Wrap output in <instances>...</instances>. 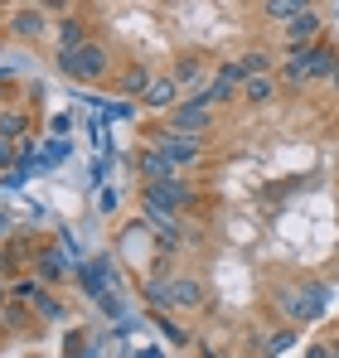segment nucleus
I'll return each mask as SVG.
<instances>
[{"mask_svg":"<svg viewBox=\"0 0 339 358\" xmlns=\"http://www.w3.org/2000/svg\"><path fill=\"white\" fill-rule=\"evenodd\" d=\"M339 54L320 39V44H310V49H286V63H282V78L286 87H310V83H330V73H335Z\"/></svg>","mask_w":339,"mask_h":358,"instance_id":"nucleus-1","label":"nucleus"},{"mask_svg":"<svg viewBox=\"0 0 339 358\" xmlns=\"http://www.w3.org/2000/svg\"><path fill=\"white\" fill-rule=\"evenodd\" d=\"M272 305L282 310L291 324H310V320H320L325 310H330V291L325 286H277L272 291Z\"/></svg>","mask_w":339,"mask_h":358,"instance_id":"nucleus-2","label":"nucleus"},{"mask_svg":"<svg viewBox=\"0 0 339 358\" xmlns=\"http://www.w3.org/2000/svg\"><path fill=\"white\" fill-rule=\"evenodd\" d=\"M107 68H112V54H107L97 39H83V44H73V49H58V73H63V78L97 83V78H107Z\"/></svg>","mask_w":339,"mask_h":358,"instance_id":"nucleus-3","label":"nucleus"},{"mask_svg":"<svg viewBox=\"0 0 339 358\" xmlns=\"http://www.w3.org/2000/svg\"><path fill=\"white\" fill-rule=\"evenodd\" d=\"M165 126L189 131V136H204V131L214 126V102H209V92H194V97L174 102V107L165 112Z\"/></svg>","mask_w":339,"mask_h":358,"instance_id":"nucleus-4","label":"nucleus"},{"mask_svg":"<svg viewBox=\"0 0 339 358\" xmlns=\"http://www.w3.org/2000/svg\"><path fill=\"white\" fill-rule=\"evenodd\" d=\"M151 145H160L179 170L184 165H199V155H204V136H189V131H174V126H160Z\"/></svg>","mask_w":339,"mask_h":358,"instance_id":"nucleus-5","label":"nucleus"},{"mask_svg":"<svg viewBox=\"0 0 339 358\" xmlns=\"http://www.w3.org/2000/svg\"><path fill=\"white\" fill-rule=\"evenodd\" d=\"M320 29H325L320 10H300L296 20H286V24H282L286 49H310V44H320Z\"/></svg>","mask_w":339,"mask_h":358,"instance_id":"nucleus-6","label":"nucleus"},{"mask_svg":"<svg viewBox=\"0 0 339 358\" xmlns=\"http://www.w3.org/2000/svg\"><path fill=\"white\" fill-rule=\"evenodd\" d=\"M141 208H146V223L151 228H160V238H165V247H174L179 242V208L174 203H160V199H151V194H141Z\"/></svg>","mask_w":339,"mask_h":358,"instance_id":"nucleus-7","label":"nucleus"},{"mask_svg":"<svg viewBox=\"0 0 339 358\" xmlns=\"http://www.w3.org/2000/svg\"><path fill=\"white\" fill-rule=\"evenodd\" d=\"M174 102H184V87H179L170 73H155L151 87H146V97H141V107H151V112H170Z\"/></svg>","mask_w":339,"mask_h":358,"instance_id":"nucleus-8","label":"nucleus"},{"mask_svg":"<svg viewBox=\"0 0 339 358\" xmlns=\"http://www.w3.org/2000/svg\"><path fill=\"white\" fill-rule=\"evenodd\" d=\"M242 83H247V68H242V63H223L204 92H209V102H233V92H237Z\"/></svg>","mask_w":339,"mask_h":358,"instance_id":"nucleus-9","label":"nucleus"},{"mask_svg":"<svg viewBox=\"0 0 339 358\" xmlns=\"http://www.w3.org/2000/svg\"><path fill=\"white\" fill-rule=\"evenodd\" d=\"M136 170H141V179H146V184H151V179H174V175H179V165L170 160L160 145H146V150L136 155Z\"/></svg>","mask_w":339,"mask_h":358,"instance_id":"nucleus-10","label":"nucleus"},{"mask_svg":"<svg viewBox=\"0 0 339 358\" xmlns=\"http://www.w3.org/2000/svg\"><path fill=\"white\" fill-rule=\"evenodd\" d=\"M141 194H151V199H160V203H174V208H184V203H194V189L184 184V179H151Z\"/></svg>","mask_w":339,"mask_h":358,"instance_id":"nucleus-11","label":"nucleus"},{"mask_svg":"<svg viewBox=\"0 0 339 358\" xmlns=\"http://www.w3.org/2000/svg\"><path fill=\"white\" fill-rule=\"evenodd\" d=\"M44 34H49L44 10H15L10 15V39H44Z\"/></svg>","mask_w":339,"mask_h":358,"instance_id":"nucleus-12","label":"nucleus"},{"mask_svg":"<svg viewBox=\"0 0 339 358\" xmlns=\"http://www.w3.org/2000/svg\"><path fill=\"white\" fill-rule=\"evenodd\" d=\"M204 305V286L194 276H174L170 281V310H199Z\"/></svg>","mask_w":339,"mask_h":358,"instance_id":"nucleus-13","label":"nucleus"},{"mask_svg":"<svg viewBox=\"0 0 339 358\" xmlns=\"http://www.w3.org/2000/svg\"><path fill=\"white\" fill-rule=\"evenodd\" d=\"M170 78H174L184 92H204V87H199V83H204V63L194 59V54H179L174 68H170Z\"/></svg>","mask_w":339,"mask_h":358,"instance_id":"nucleus-14","label":"nucleus"},{"mask_svg":"<svg viewBox=\"0 0 339 358\" xmlns=\"http://www.w3.org/2000/svg\"><path fill=\"white\" fill-rule=\"evenodd\" d=\"M277 73H252L247 83H242V102H252V107H262V102H272L277 97Z\"/></svg>","mask_w":339,"mask_h":358,"instance_id":"nucleus-15","label":"nucleus"},{"mask_svg":"<svg viewBox=\"0 0 339 358\" xmlns=\"http://www.w3.org/2000/svg\"><path fill=\"white\" fill-rule=\"evenodd\" d=\"M151 78H155V73H151L146 63H131V68L121 73V92H126L131 102H141V97H146V87H151Z\"/></svg>","mask_w":339,"mask_h":358,"instance_id":"nucleus-16","label":"nucleus"},{"mask_svg":"<svg viewBox=\"0 0 339 358\" xmlns=\"http://www.w3.org/2000/svg\"><path fill=\"white\" fill-rule=\"evenodd\" d=\"M0 136H10V141L29 136V112L25 107H0Z\"/></svg>","mask_w":339,"mask_h":358,"instance_id":"nucleus-17","label":"nucleus"},{"mask_svg":"<svg viewBox=\"0 0 339 358\" xmlns=\"http://www.w3.org/2000/svg\"><path fill=\"white\" fill-rule=\"evenodd\" d=\"M262 10H267V20H277V24H286V20H296L300 10H315V0H267Z\"/></svg>","mask_w":339,"mask_h":358,"instance_id":"nucleus-18","label":"nucleus"},{"mask_svg":"<svg viewBox=\"0 0 339 358\" xmlns=\"http://www.w3.org/2000/svg\"><path fill=\"white\" fill-rule=\"evenodd\" d=\"M78 281H83V291H88L92 300H102V296H107V262L83 266V276H78Z\"/></svg>","mask_w":339,"mask_h":358,"instance_id":"nucleus-19","label":"nucleus"},{"mask_svg":"<svg viewBox=\"0 0 339 358\" xmlns=\"http://www.w3.org/2000/svg\"><path fill=\"white\" fill-rule=\"evenodd\" d=\"M63 276H68V271H63V252H44V257H39V281L54 286V281H63Z\"/></svg>","mask_w":339,"mask_h":358,"instance_id":"nucleus-20","label":"nucleus"},{"mask_svg":"<svg viewBox=\"0 0 339 358\" xmlns=\"http://www.w3.org/2000/svg\"><path fill=\"white\" fill-rule=\"evenodd\" d=\"M34 315H39V320H49V324H58V320H63V305H58V296L34 291Z\"/></svg>","mask_w":339,"mask_h":358,"instance_id":"nucleus-21","label":"nucleus"},{"mask_svg":"<svg viewBox=\"0 0 339 358\" xmlns=\"http://www.w3.org/2000/svg\"><path fill=\"white\" fill-rule=\"evenodd\" d=\"M83 39H88V29L63 15V24H58V49H73V44H83Z\"/></svg>","mask_w":339,"mask_h":358,"instance_id":"nucleus-22","label":"nucleus"},{"mask_svg":"<svg viewBox=\"0 0 339 358\" xmlns=\"http://www.w3.org/2000/svg\"><path fill=\"white\" fill-rule=\"evenodd\" d=\"M242 68H247V78L252 73H277V63H272V54H247V59H237Z\"/></svg>","mask_w":339,"mask_h":358,"instance_id":"nucleus-23","label":"nucleus"},{"mask_svg":"<svg viewBox=\"0 0 339 358\" xmlns=\"http://www.w3.org/2000/svg\"><path fill=\"white\" fill-rule=\"evenodd\" d=\"M15 165H20V141L0 136V170H15Z\"/></svg>","mask_w":339,"mask_h":358,"instance_id":"nucleus-24","label":"nucleus"},{"mask_svg":"<svg viewBox=\"0 0 339 358\" xmlns=\"http://www.w3.org/2000/svg\"><path fill=\"white\" fill-rule=\"evenodd\" d=\"M291 344H296V324H291V329H282V334H272V339H267V354L277 358V354H286Z\"/></svg>","mask_w":339,"mask_h":358,"instance_id":"nucleus-25","label":"nucleus"},{"mask_svg":"<svg viewBox=\"0 0 339 358\" xmlns=\"http://www.w3.org/2000/svg\"><path fill=\"white\" fill-rule=\"evenodd\" d=\"M39 10H49V15H68V0H39Z\"/></svg>","mask_w":339,"mask_h":358,"instance_id":"nucleus-26","label":"nucleus"},{"mask_svg":"<svg viewBox=\"0 0 339 358\" xmlns=\"http://www.w3.org/2000/svg\"><path fill=\"white\" fill-rule=\"evenodd\" d=\"M141 358H165V354H155V349H146V354H141Z\"/></svg>","mask_w":339,"mask_h":358,"instance_id":"nucleus-27","label":"nucleus"},{"mask_svg":"<svg viewBox=\"0 0 339 358\" xmlns=\"http://www.w3.org/2000/svg\"><path fill=\"white\" fill-rule=\"evenodd\" d=\"M330 83H335V87H339V63H335V73H330Z\"/></svg>","mask_w":339,"mask_h":358,"instance_id":"nucleus-28","label":"nucleus"},{"mask_svg":"<svg viewBox=\"0 0 339 358\" xmlns=\"http://www.w3.org/2000/svg\"><path fill=\"white\" fill-rule=\"evenodd\" d=\"M330 349H335V358H339V334H335V339H330Z\"/></svg>","mask_w":339,"mask_h":358,"instance_id":"nucleus-29","label":"nucleus"},{"mask_svg":"<svg viewBox=\"0 0 339 358\" xmlns=\"http://www.w3.org/2000/svg\"><path fill=\"white\" fill-rule=\"evenodd\" d=\"M0 310H5V286H0Z\"/></svg>","mask_w":339,"mask_h":358,"instance_id":"nucleus-30","label":"nucleus"},{"mask_svg":"<svg viewBox=\"0 0 339 358\" xmlns=\"http://www.w3.org/2000/svg\"><path fill=\"white\" fill-rule=\"evenodd\" d=\"M0 329H5V310H0Z\"/></svg>","mask_w":339,"mask_h":358,"instance_id":"nucleus-31","label":"nucleus"},{"mask_svg":"<svg viewBox=\"0 0 339 358\" xmlns=\"http://www.w3.org/2000/svg\"><path fill=\"white\" fill-rule=\"evenodd\" d=\"M0 276H5V262H0Z\"/></svg>","mask_w":339,"mask_h":358,"instance_id":"nucleus-32","label":"nucleus"},{"mask_svg":"<svg viewBox=\"0 0 339 358\" xmlns=\"http://www.w3.org/2000/svg\"><path fill=\"white\" fill-rule=\"evenodd\" d=\"M335 271H339V266H335Z\"/></svg>","mask_w":339,"mask_h":358,"instance_id":"nucleus-33","label":"nucleus"}]
</instances>
